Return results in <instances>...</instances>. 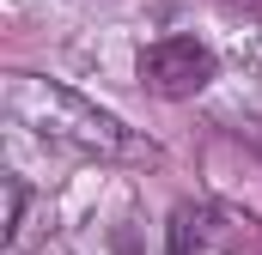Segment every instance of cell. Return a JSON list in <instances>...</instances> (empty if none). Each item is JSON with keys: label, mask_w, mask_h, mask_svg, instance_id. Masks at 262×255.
I'll return each instance as SVG.
<instances>
[{"label": "cell", "mask_w": 262, "mask_h": 255, "mask_svg": "<svg viewBox=\"0 0 262 255\" xmlns=\"http://www.w3.org/2000/svg\"><path fill=\"white\" fill-rule=\"evenodd\" d=\"M140 79L159 97H195L201 85L213 79V55H207V43H195V37H165V43H152L140 55Z\"/></svg>", "instance_id": "6da1fadb"}]
</instances>
